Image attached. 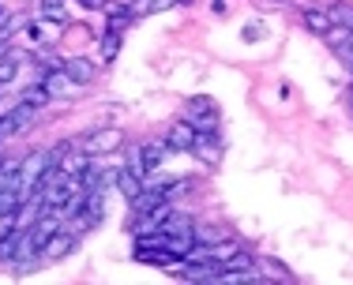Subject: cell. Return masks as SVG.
I'll use <instances>...</instances> for the list:
<instances>
[{"label":"cell","instance_id":"cell-15","mask_svg":"<svg viewBox=\"0 0 353 285\" xmlns=\"http://www.w3.org/2000/svg\"><path fill=\"white\" fill-rule=\"evenodd\" d=\"M19 75V53H0V87Z\"/></svg>","mask_w":353,"mask_h":285},{"label":"cell","instance_id":"cell-7","mask_svg":"<svg viewBox=\"0 0 353 285\" xmlns=\"http://www.w3.org/2000/svg\"><path fill=\"white\" fill-rule=\"evenodd\" d=\"M165 142H143L139 147V169H143V177H147V173H154L158 165H162V158H165Z\"/></svg>","mask_w":353,"mask_h":285},{"label":"cell","instance_id":"cell-9","mask_svg":"<svg viewBox=\"0 0 353 285\" xmlns=\"http://www.w3.org/2000/svg\"><path fill=\"white\" fill-rule=\"evenodd\" d=\"M72 248H75V237H72V233H61V229H57L53 237H49V244L41 248V255H49V259H64V255H72Z\"/></svg>","mask_w":353,"mask_h":285},{"label":"cell","instance_id":"cell-23","mask_svg":"<svg viewBox=\"0 0 353 285\" xmlns=\"http://www.w3.org/2000/svg\"><path fill=\"white\" fill-rule=\"evenodd\" d=\"M350 98H353V94H350Z\"/></svg>","mask_w":353,"mask_h":285},{"label":"cell","instance_id":"cell-3","mask_svg":"<svg viewBox=\"0 0 353 285\" xmlns=\"http://www.w3.org/2000/svg\"><path fill=\"white\" fill-rule=\"evenodd\" d=\"M121 147H124V131H117V128L90 131V136L83 139V150H87V154H109V150H121Z\"/></svg>","mask_w":353,"mask_h":285},{"label":"cell","instance_id":"cell-22","mask_svg":"<svg viewBox=\"0 0 353 285\" xmlns=\"http://www.w3.org/2000/svg\"><path fill=\"white\" fill-rule=\"evenodd\" d=\"M4 23H8V8L0 4V27H4Z\"/></svg>","mask_w":353,"mask_h":285},{"label":"cell","instance_id":"cell-11","mask_svg":"<svg viewBox=\"0 0 353 285\" xmlns=\"http://www.w3.org/2000/svg\"><path fill=\"white\" fill-rule=\"evenodd\" d=\"M305 27L312 30V34H331V15L327 12H319V8H305Z\"/></svg>","mask_w":353,"mask_h":285},{"label":"cell","instance_id":"cell-4","mask_svg":"<svg viewBox=\"0 0 353 285\" xmlns=\"http://www.w3.org/2000/svg\"><path fill=\"white\" fill-rule=\"evenodd\" d=\"M61 68H64V75H68L75 87H90V83L98 79V64L87 61V56H68Z\"/></svg>","mask_w":353,"mask_h":285},{"label":"cell","instance_id":"cell-6","mask_svg":"<svg viewBox=\"0 0 353 285\" xmlns=\"http://www.w3.org/2000/svg\"><path fill=\"white\" fill-rule=\"evenodd\" d=\"M196 139H199V131L192 128L188 120H184V124H173V131H170V139H165V147H170V150H188V154H192V150H196Z\"/></svg>","mask_w":353,"mask_h":285},{"label":"cell","instance_id":"cell-20","mask_svg":"<svg viewBox=\"0 0 353 285\" xmlns=\"http://www.w3.org/2000/svg\"><path fill=\"white\" fill-rule=\"evenodd\" d=\"M263 34H267V27H263V23H248V27H245V41H259Z\"/></svg>","mask_w":353,"mask_h":285},{"label":"cell","instance_id":"cell-18","mask_svg":"<svg viewBox=\"0 0 353 285\" xmlns=\"http://www.w3.org/2000/svg\"><path fill=\"white\" fill-rule=\"evenodd\" d=\"M102 56H105V61H113V56H117V45H121V34H109V30H105V38H102Z\"/></svg>","mask_w":353,"mask_h":285},{"label":"cell","instance_id":"cell-2","mask_svg":"<svg viewBox=\"0 0 353 285\" xmlns=\"http://www.w3.org/2000/svg\"><path fill=\"white\" fill-rule=\"evenodd\" d=\"M34 116H38V105H30V102L12 105L0 116V139H8V136H15V131H23L27 124H34Z\"/></svg>","mask_w":353,"mask_h":285},{"label":"cell","instance_id":"cell-19","mask_svg":"<svg viewBox=\"0 0 353 285\" xmlns=\"http://www.w3.org/2000/svg\"><path fill=\"white\" fill-rule=\"evenodd\" d=\"M173 0H143L139 4V15H154V12H162V8H170Z\"/></svg>","mask_w":353,"mask_h":285},{"label":"cell","instance_id":"cell-10","mask_svg":"<svg viewBox=\"0 0 353 285\" xmlns=\"http://www.w3.org/2000/svg\"><path fill=\"white\" fill-rule=\"evenodd\" d=\"M19 225H12V229H0V263H8L12 259L15 263V251H19Z\"/></svg>","mask_w":353,"mask_h":285},{"label":"cell","instance_id":"cell-13","mask_svg":"<svg viewBox=\"0 0 353 285\" xmlns=\"http://www.w3.org/2000/svg\"><path fill=\"white\" fill-rule=\"evenodd\" d=\"M117 184H121V191H124V199H128V203L143 191V177H139V173H132V169H121V173H117Z\"/></svg>","mask_w":353,"mask_h":285},{"label":"cell","instance_id":"cell-5","mask_svg":"<svg viewBox=\"0 0 353 285\" xmlns=\"http://www.w3.org/2000/svg\"><path fill=\"white\" fill-rule=\"evenodd\" d=\"M38 83L46 87V94H49V98H68V94H72V87H75L68 75H64V68H49Z\"/></svg>","mask_w":353,"mask_h":285},{"label":"cell","instance_id":"cell-14","mask_svg":"<svg viewBox=\"0 0 353 285\" xmlns=\"http://www.w3.org/2000/svg\"><path fill=\"white\" fill-rule=\"evenodd\" d=\"M38 15L46 23H64V0H38Z\"/></svg>","mask_w":353,"mask_h":285},{"label":"cell","instance_id":"cell-16","mask_svg":"<svg viewBox=\"0 0 353 285\" xmlns=\"http://www.w3.org/2000/svg\"><path fill=\"white\" fill-rule=\"evenodd\" d=\"M327 15H331V23H342L346 30H353V8L350 4H342V0H339V4H331V12H327Z\"/></svg>","mask_w":353,"mask_h":285},{"label":"cell","instance_id":"cell-12","mask_svg":"<svg viewBox=\"0 0 353 285\" xmlns=\"http://www.w3.org/2000/svg\"><path fill=\"white\" fill-rule=\"evenodd\" d=\"M128 23H132V8H124V4H113V8H109V19H105V30H109V34H121Z\"/></svg>","mask_w":353,"mask_h":285},{"label":"cell","instance_id":"cell-8","mask_svg":"<svg viewBox=\"0 0 353 285\" xmlns=\"http://www.w3.org/2000/svg\"><path fill=\"white\" fill-rule=\"evenodd\" d=\"M158 229H162V233H173V237H192V240H196V225H192L188 214H173V211H170Z\"/></svg>","mask_w":353,"mask_h":285},{"label":"cell","instance_id":"cell-21","mask_svg":"<svg viewBox=\"0 0 353 285\" xmlns=\"http://www.w3.org/2000/svg\"><path fill=\"white\" fill-rule=\"evenodd\" d=\"M83 8H90V12H102V8H109V0H79Z\"/></svg>","mask_w":353,"mask_h":285},{"label":"cell","instance_id":"cell-17","mask_svg":"<svg viewBox=\"0 0 353 285\" xmlns=\"http://www.w3.org/2000/svg\"><path fill=\"white\" fill-rule=\"evenodd\" d=\"M23 102H30V105H46V102H53V98H49L46 94V87H41V83H34V87H30V90H23Z\"/></svg>","mask_w":353,"mask_h":285},{"label":"cell","instance_id":"cell-1","mask_svg":"<svg viewBox=\"0 0 353 285\" xmlns=\"http://www.w3.org/2000/svg\"><path fill=\"white\" fill-rule=\"evenodd\" d=\"M184 116H188V124H192L196 131H199V128H214V124H218V102H214V98H207V94L188 98Z\"/></svg>","mask_w":353,"mask_h":285}]
</instances>
